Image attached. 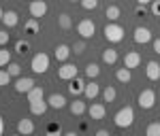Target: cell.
Returning a JSON list of instances; mask_svg holds the SVG:
<instances>
[{"instance_id":"cell-32","label":"cell","mask_w":160,"mask_h":136,"mask_svg":"<svg viewBox=\"0 0 160 136\" xmlns=\"http://www.w3.org/2000/svg\"><path fill=\"white\" fill-rule=\"evenodd\" d=\"M11 83V74H9V70H0V87L9 85Z\"/></svg>"},{"instance_id":"cell-4","label":"cell","mask_w":160,"mask_h":136,"mask_svg":"<svg viewBox=\"0 0 160 136\" xmlns=\"http://www.w3.org/2000/svg\"><path fill=\"white\" fill-rule=\"evenodd\" d=\"M77 32L81 34V38H92L94 32H96V26H94L92 19H81V21L77 24Z\"/></svg>"},{"instance_id":"cell-27","label":"cell","mask_w":160,"mask_h":136,"mask_svg":"<svg viewBox=\"0 0 160 136\" xmlns=\"http://www.w3.org/2000/svg\"><path fill=\"white\" fill-rule=\"evenodd\" d=\"M98 74H100L98 64H88V66H86V77H88V79H96Z\"/></svg>"},{"instance_id":"cell-35","label":"cell","mask_w":160,"mask_h":136,"mask_svg":"<svg viewBox=\"0 0 160 136\" xmlns=\"http://www.w3.org/2000/svg\"><path fill=\"white\" fill-rule=\"evenodd\" d=\"M71 49H73L75 53H83V51H86V43H83V40H77V43H75Z\"/></svg>"},{"instance_id":"cell-17","label":"cell","mask_w":160,"mask_h":136,"mask_svg":"<svg viewBox=\"0 0 160 136\" xmlns=\"http://www.w3.org/2000/svg\"><path fill=\"white\" fill-rule=\"evenodd\" d=\"M47 102H49L51 109H64V106H66V98H64L62 94H51Z\"/></svg>"},{"instance_id":"cell-31","label":"cell","mask_w":160,"mask_h":136,"mask_svg":"<svg viewBox=\"0 0 160 136\" xmlns=\"http://www.w3.org/2000/svg\"><path fill=\"white\" fill-rule=\"evenodd\" d=\"M9 62H11V51L0 49V66H7Z\"/></svg>"},{"instance_id":"cell-18","label":"cell","mask_w":160,"mask_h":136,"mask_svg":"<svg viewBox=\"0 0 160 136\" xmlns=\"http://www.w3.org/2000/svg\"><path fill=\"white\" fill-rule=\"evenodd\" d=\"M71 47H68V45H58V47H56V60H58V62H66V60H68V55H71Z\"/></svg>"},{"instance_id":"cell-44","label":"cell","mask_w":160,"mask_h":136,"mask_svg":"<svg viewBox=\"0 0 160 136\" xmlns=\"http://www.w3.org/2000/svg\"><path fill=\"white\" fill-rule=\"evenodd\" d=\"M2 17H4V11H2V9H0V21H2Z\"/></svg>"},{"instance_id":"cell-33","label":"cell","mask_w":160,"mask_h":136,"mask_svg":"<svg viewBox=\"0 0 160 136\" xmlns=\"http://www.w3.org/2000/svg\"><path fill=\"white\" fill-rule=\"evenodd\" d=\"M81 7L88 9V11H94L98 7V0H81Z\"/></svg>"},{"instance_id":"cell-20","label":"cell","mask_w":160,"mask_h":136,"mask_svg":"<svg viewBox=\"0 0 160 136\" xmlns=\"http://www.w3.org/2000/svg\"><path fill=\"white\" fill-rule=\"evenodd\" d=\"M24 30L28 32V34H37L38 30H41V26H38V19H37V17H30V19L26 21Z\"/></svg>"},{"instance_id":"cell-43","label":"cell","mask_w":160,"mask_h":136,"mask_svg":"<svg viewBox=\"0 0 160 136\" xmlns=\"http://www.w3.org/2000/svg\"><path fill=\"white\" fill-rule=\"evenodd\" d=\"M139 4H148V2H154V0H137Z\"/></svg>"},{"instance_id":"cell-5","label":"cell","mask_w":160,"mask_h":136,"mask_svg":"<svg viewBox=\"0 0 160 136\" xmlns=\"http://www.w3.org/2000/svg\"><path fill=\"white\" fill-rule=\"evenodd\" d=\"M75 77H77V66H75V64L64 62L60 68H58V79H62V81H71Z\"/></svg>"},{"instance_id":"cell-39","label":"cell","mask_w":160,"mask_h":136,"mask_svg":"<svg viewBox=\"0 0 160 136\" xmlns=\"http://www.w3.org/2000/svg\"><path fill=\"white\" fill-rule=\"evenodd\" d=\"M154 53L160 55V38H154Z\"/></svg>"},{"instance_id":"cell-9","label":"cell","mask_w":160,"mask_h":136,"mask_svg":"<svg viewBox=\"0 0 160 136\" xmlns=\"http://www.w3.org/2000/svg\"><path fill=\"white\" fill-rule=\"evenodd\" d=\"M152 40V32H149V28H137L135 30V43L139 45H145Z\"/></svg>"},{"instance_id":"cell-19","label":"cell","mask_w":160,"mask_h":136,"mask_svg":"<svg viewBox=\"0 0 160 136\" xmlns=\"http://www.w3.org/2000/svg\"><path fill=\"white\" fill-rule=\"evenodd\" d=\"M83 94H86V98L88 100H94L96 96L100 94V87H98V83H86V89H83Z\"/></svg>"},{"instance_id":"cell-3","label":"cell","mask_w":160,"mask_h":136,"mask_svg":"<svg viewBox=\"0 0 160 136\" xmlns=\"http://www.w3.org/2000/svg\"><path fill=\"white\" fill-rule=\"evenodd\" d=\"M30 66H32V73H37V74L47 73V68H49V55H47V53H43V51L37 53V55L32 58Z\"/></svg>"},{"instance_id":"cell-2","label":"cell","mask_w":160,"mask_h":136,"mask_svg":"<svg viewBox=\"0 0 160 136\" xmlns=\"http://www.w3.org/2000/svg\"><path fill=\"white\" fill-rule=\"evenodd\" d=\"M102 34H105V38H107L109 43H120V40H124V28L118 26L115 21H111V24L105 26Z\"/></svg>"},{"instance_id":"cell-24","label":"cell","mask_w":160,"mask_h":136,"mask_svg":"<svg viewBox=\"0 0 160 136\" xmlns=\"http://www.w3.org/2000/svg\"><path fill=\"white\" fill-rule=\"evenodd\" d=\"M26 96H28V102L41 100V98H43V87H41V85H34L30 91H28V94H26Z\"/></svg>"},{"instance_id":"cell-42","label":"cell","mask_w":160,"mask_h":136,"mask_svg":"<svg viewBox=\"0 0 160 136\" xmlns=\"http://www.w3.org/2000/svg\"><path fill=\"white\" fill-rule=\"evenodd\" d=\"M4 132V121H2V117H0V134Z\"/></svg>"},{"instance_id":"cell-38","label":"cell","mask_w":160,"mask_h":136,"mask_svg":"<svg viewBox=\"0 0 160 136\" xmlns=\"http://www.w3.org/2000/svg\"><path fill=\"white\" fill-rule=\"evenodd\" d=\"M47 132H49V134H56V132L60 134V125H56V124H49V128H47Z\"/></svg>"},{"instance_id":"cell-34","label":"cell","mask_w":160,"mask_h":136,"mask_svg":"<svg viewBox=\"0 0 160 136\" xmlns=\"http://www.w3.org/2000/svg\"><path fill=\"white\" fill-rule=\"evenodd\" d=\"M15 51L24 55L26 51H28V43H26V40H17V45H15Z\"/></svg>"},{"instance_id":"cell-6","label":"cell","mask_w":160,"mask_h":136,"mask_svg":"<svg viewBox=\"0 0 160 136\" xmlns=\"http://www.w3.org/2000/svg\"><path fill=\"white\" fill-rule=\"evenodd\" d=\"M28 9H30V15H32V17L41 19V17L47 15V2H45V0H32Z\"/></svg>"},{"instance_id":"cell-40","label":"cell","mask_w":160,"mask_h":136,"mask_svg":"<svg viewBox=\"0 0 160 136\" xmlns=\"http://www.w3.org/2000/svg\"><path fill=\"white\" fill-rule=\"evenodd\" d=\"M143 13H145V4H139L137 7V15H143Z\"/></svg>"},{"instance_id":"cell-45","label":"cell","mask_w":160,"mask_h":136,"mask_svg":"<svg viewBox=\"0 0 160 136\" xmlns=\"http://www.w3.org/2000/svg\"><path fill=\"white\" fill-rule=\"evenodd\" d=\"M71 2H81V0H71Z\"/></svg>"},{"instance_id":"cell-23","label":"cell","mask_w":160,"mask_h":136,"mask_svg":"<svg viewBox=\"0 0 160 136\" xmlns=\"http://www.w3.org/2000/svg\"><path fill=\"white\" fill-rule=\"evenodd\" d=\"M58 26H60L62 30H71V28H73V19H71V15H68V13H62L60 17H58Z\"/></svg>"},{"instance_id":"cell-8","label":"cell","mask_w":160,"mask_h":136,"mask_svg":"<svg viewBox=\"0 0 160 136\" xmlns=\"http://www.w3.org/2000/svg\"><path fill=\"white\" fill-rule=\"evenodd\" d=\"M34 85H37L34 79H30V77H22V79L15 81V91H17V94H28Z\"/></svg>"},{"instance_id":"cell-26","label":"cell","mask_w":160,"mask_h":136,"mask_svg":"<svg viewBox=\"0 0 160 136\" xmlns=\"http://www.w3.org/2000/svg\"><path fill=\"white\" fill-rule=\"evenodd\" d=\"M105 15H107V19H109V21H115V19H120V7H115V4H109V7H107V11H105Z\"/></svg>"},{"instance_id":"cell-28","label":"cell","mask_w":160,"mask_h":136,"mask_svg":"<svg viewBox=\"0 0 160 136\" xmlns=\"http://www.w3.org/2000/svg\"><path fill=\"white\" fill-rule=\"evenodd\" d=\"M115 96H118V94H115V87L107 85L105 89H102V100H105V102H113V100H115Z\"/></svg>"},{"instance_id":"cell-22","label":"cell","mask_w":160,"mask_h":136,"mask_svg":"<svg viewBox=\"0 0 160 136\" xmlns=\"http://www.w3.org/2000/svg\"><path fill=\"white\" fill-rule=\"evenodd\" d=\"M102 62H105V64H115V62H118V51L111 49V47H109V49H105V51H102Z\"/></svg>"},{"instance_id":"cell-30","label":"cell","mask_w":160,"mask_h":136,"mask_svg":"<svg viewBox=\"0 0 160 136\" xmlns=\"http://www.w3.org/2000/svg\"><path fill=\"white\" fill-rule=\"evenodd\" d=\"M148 136H160V121H154L148 125Z\"/></svg>"},{"instance_id":"cell-29","label":"cell","mask_w":160,"mask_h":136,"mask_svg":"<svg viewBox=\"0 0 160 136\" xmlns=\"http://www.w3.org/2000/svg\"><path fill=\"white\" fill-rule=\"evenodd\" d=\"M7 70H9V74H11V77H19L22 66H19V64H15V62H9V64H7Z\"/></svg>"},{"instance_id":"cell-37","label":"cell","mask_w":160,"mask_h":136,"mask_svg":"<svg viewBox=\"0 0 160 136\" xmlns=\"http://www.w3.org/2000/svg\"><path fill=\"white\" fill-rule=\"evenodd\" d=\"M152 13L160 17V0H154V4H152Z\"/></svg>"},{"instance_id":"cell-41","label":"cell","mask_w":160,"mask_h":136,"mask_svg":"<svg viewBox=\"0 0 160 136\" xmlns=\"http://www.w3.org/2000/svg\"><path fill=\"white\" fill-rule=\"evenodd\" d=\"M96 136H109V132H107V130H98V132H96Z\"/></svg>"},{"instance_id":"cell-11","label":"cell","mask_w":160,"mask_h":136,"mask_svg":"<svg viewBox=\"0 0 160 136\" xmlns=\"http://www.w3.org/2000/svg\"><path fill=\"white\" fill-rule=\"evenodd\" d=\"M83 89H86V81H83V79H79V77H75V79H71V85H68V91H71L73 96H79V94H83Z\"/></svg>"},{"instance_id":"cell-16","label":"cell","mask_w":160,"mask_h":136,"mask_svg":"<svg viewBox=\"0 0 160 136\" xmlns=\"http://www.w3.org/2000/svg\"><path fill=\"white\" fill-rule=\"evenodd\" d=\"M17 132H19V134H32V132H34L32 119H19V121H17Z\"/></svg>"},{"instance_id":"cell-14","label":"cell","mask_w":160,"mask_h":136,"mask_svg":"<svg viewBox=\"0 0 160 136\" xmlns=\"http://www.w3.org/2000/svg\"><path fill=\"white\" fill-rule=\"evenodd\" d=\"M145 74H148L149 81H158V79H160V64L158 62H148Z\"/></svg>"},{"instance_id":"cell-12","label":"cell","mask_w":160,"mask_h":136,"mask_svg":"<svg viewBox=\"0 0 160 136\" xmlns=\"http://www.w3.org/2000/svg\"><path fill=\"white\" fill-rule=\"evenodd\" d=\"M47 106H49V102H45L43 98L34 100V102H30V113H32V115H45Z\"/></svg>"},{"instance_id":"cell-13","label":"cell","mask_w":160,"mask_h":136,"mask_svg":"<svg viewBox=\"0 0 160 136\" xmlns=\"http://www.w3.org/2000/svg\"><path fill=\"white\" fill-rule=\"evenodd\" d=\"M105 104H98V102H94L90 109H88V115H90V119H102L105 117Z\"/></svg>"},{"instance_id":"cell-25","label":"cell","mask_w":160,"mask_h":136,"mask_svg":"<svg viewBox=\"0 0 160 136\" xmlns=\"http://www.w3.org/2000/svg\"><path fill=\"white\" fill-rule=\"evenodd\" d=\"M115 77H118V81H120V83H128V81L132 79V74H130V68H126V66H124V68H120V70L115 73Z\"/></svg>"},{"instance_id":"cell-15","label":"cell","mask_w":160,"mask_h":136,"mask_svg":"<svg viewBox=\"0 0 160 136\" xmlns=\"http://www.w3.org/2000/svg\"><path fill=\"white\" fill-rule=\"evenodd\" d=\"M2 24L7 26V28H15V26L19 24V15L15 11H4V17H2Z\"/></svg>"},{"instance_id":"cell-36","label":"cell","mask_w":160,"mask_h":136,"mask_svg":"<svg viewBox=\"0 0 160 136\" xmlns=\"http://www.w3.org/2000/svg\"><path fill=\"white\" fill-rule=\"evenodd\" d=\"M7 43H9V34H7V30H0V45L4 47Z\"/></svg>"},{"instance_id":"cell-21","label":"cell","mask_w":160,"mask_h":136,"mask_svg":"<svg viewBox=\"0 0 160 136\" xmlns=\"http://www.w3.org/2000/svg\"><path fill=\"white\" fill-rule=\"evenodd\" d=\"M71 113L73 115H83V113L88 111V106H86V102H81V100H75V102H71Z\"/></svg>"},{"instance_id":"cell-10","label":"cell","mask_w":160,"mask_h":136,"mask_svg":"<svg viewBox=\"0 0 160 136\" xmlns=\"http://www.w3.org/2000/svg\"><path fill=\"white\" fill-rule=\"evenodd\" d=\"M141 64V55L137 53V51H128L126 55H124V66L126 68H137Z\"/></svg>"},{"instance_id":"cell-1","label":"cell","mask_w":160,"mask_h":136,"mask_svg":"<svg viewBox=\"0 0 160 136\" xmlns=\"http://www.w3.org/2000/svg\"><path fill=\"white\" fill-rule=\"evenodd\" d=\"M115 125L118 128H130L132 125V121H135V111H132V106H124V109H120V111L115 113Z\"/></svg>"},{"instance_id":"cell-7","label":"cell","mask_w":160,"mask_h":136,"mask_svg":"<svg viewBox=\"0 0 160 136\" xmlns=\"http://www.w3.org/2000/svg\"><path fill=\"white\" fill-rule=\"evenodd\" d=\"M156 104V94H154V89H143L141 94H139V106L141 109H152Z\"/></svg>"}]
</instances>
